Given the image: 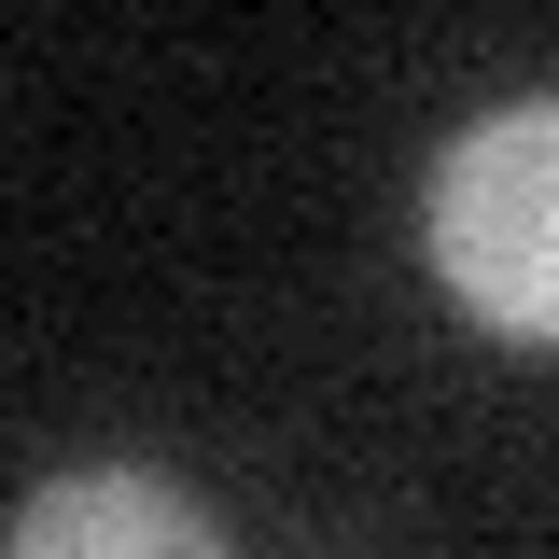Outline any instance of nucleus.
<instances>
[{
    "label": "nucleus",
    "mask_w": 559,
    "mask_h": 559,
    "mask_svg": "<svg viewBox=\"0 0 559 559\" xmlns=\"http://www.w3.org/2000/svg\"><path fill=\"white\" fill-rule=\"evenodd\" d=\"M0 559H224L197 489L140 476V462H84V476H43L14 503Z\"/></svg>",
    "instance_id": "nucleus-2"
},
{
    "label": "nucleus",
    "mask_w": 559,
    "mask_h": 559,
    "mask_svg": "<svg viewBox=\"0 0 559 559\" xmlns=\"http://www.w3.org/2000/svg\"><path fill=\"white\" fill-rule=\"evenodd\" d=\"M419 252L503 349H559V98H503L433 154Z\"/></svg>",
    "instance_id": "nucleus-1"
}]
</instances>
